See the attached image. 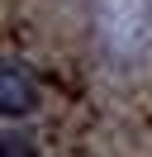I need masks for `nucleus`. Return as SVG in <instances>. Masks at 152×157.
Returning <instances> with one entry per match:
<instances>
[{
  "mask_svg": "<svg viewBox=\"0 0 152 157\" xmlns=\"http://www.w3.org/2000/svg\"><path fill=\"white\" fill-rule=\"evenodd\" d=\"M33 109V81L10 62L5 67V114H28Z\"/></svg>",
  "mask_w": 152,
  "mask_h": 157,
  "instance_id": "f257e3e1",
  "label": "nucleus"
},
{
  "mask_svg": "<svg viewBox=\"0 0 152 157\" xmlns=\"http://www.w3.org/2000/svg\"><path fill=\"white\" fill-rule=\"evenodd\" d=\"M5 157H33V147H28L24 138H14V133H10V138H5Z\"/></svg>",
  "mask_w": 152,
  "mask_h": 157,
  "instance_id": "f03ea898",
  "label": "nucleus"
}]
</instances>
